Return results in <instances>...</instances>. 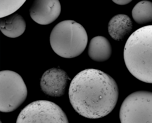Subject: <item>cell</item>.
Instances as JSON below:
<instances>
[{"instance_id":"obj_12","label":"cell","mask_w":152,"mask_h":123,"mask_svg":"<svg viewBox=\"0 0 152 123\" xmlns=\"http://www.w3.org/2000/svg\"><path fill=\"white\" fill-rule=\"evenodd\" d=\"M132 16L137 24H144L152 22V2L147 0L140 1L134 7Z\"/></svg>"},{"instance_id":"obj_11","label":"cell","mask_w":152,"mask_h":123,"mask_svg":"<svg viewBox=\"0 0 152 123\" xmlns=\"http://www.w3.org/2000/svg\"><path fill=\"white\" fill-rule=\"evenodd\" d=\"M26 26L24 18L18 13L11 14L0 19L1 32L10 38H15L21 35L26 29Z\"/></svg>"},{"instance_id":"obj_8","label":"cell","mask_w":152,"mask_h":123,"mask_svg":"<svg viewBox=\"0 0 152 123\" xmlns=\"http://www.w3.org/2000/svg\"><path fill=\"white\" fill-rule=\"evenodd\" d=\"M29 12L31 18L35 22L48 25L55 21L60 15L61 4L58 0H34Z\"/></svg>"},{"instance_id":"obj_4","label":"cell","mask_w":152,"mask_h":123,"mask_svg":"<svg viewBox=\"0 0 152 123\" xmlns=\"http://www.w3.org/2000/svg\"><path fill=\"white\" fill-rule=\"evenodd\" d=\"M27 95L26 86L21 77L11 70L0 72V111H13L24 102Z\"/></svg>"},{"instance_id":"obj_9","label":"cell","mask_w":152,"mask_h":123,"mask_svg":"<svg viewBox=\"0 0 152 123\" xmlns=\"http://www.w3.org/2000/svg\"><path fill=\"white\" fill-rule=\"evenodd\" d=\"M132 22L127 15L118 14L115 15L110 20L108 25L109 34L116 41L123 40L132 31Z\"/></svg>"},{"instance_id":"obj_3","label":"cell","mask_w":152,"mask_h":123,"mask_svg":"<svg viewBox=\"0 0 152 123\" xmlns=\"http://www.w3.org/2000/svg\"><path fill=\"white\" fill-rule=\"evenodd\" d=\"M88 36L84 28L73 20H66L57 24L50 37V43L54 52L59 56L72 58L80 55L88 42Z\"/></svg>"},{"instance_id":"obj_13","label":"cell","mask_w":152,"mask_h":123,"mask_svg":"<svg viewBox=\"0 0 152 123\" xmlns=\"http://www.w3.org/2000/svg\"><path fill=\"white\" fill-rule=\"evenodd\" d=\"M132 0H112L115 4L119 5H124L128 4Z\"/></svg>"},{"instance_id":"obj_7","label":"cell","mask_w":152,"mask_h":123,"mask_svg":"<svg viewBox=\"0 0 152 123\" xmlns=\"http://www.w3.org/2000/svg\"><path fill=\"white\" fill-rule=\"evenodd\" d=\"M69 78L66 72L59 68H53L45 71L40 81L41 90L46 95L54 97L65 94Z\"/></svg>"},{"instance_id":"obj_2","label":"cell","mask_w":152,"mask_h":123,"mask_svg":"<svg viewBox=\"0 0 152 123\" xmlns=\"http://www.w3.org/2000/svg\"><path fill=\"white\" fill-rule=\"evenodd\" d=\"M126 65L135 77L152 83V25L141 27L127 39L124 51Z\"/></svg>"},{"instance_id":"obj_6","label":"cell","mask_w":152,"mask_h":123,"mask_svg":"<svg viewBox=\"0 0 152 123\" xmlns=\"http://www.w3.org/2000/svg\"><path fill=\"white\" fill-rule=\"evenodd\" d=\"M67 116L55 103L46 100L34 101L25 106L19 113L16 123H68Z\"/></svg>"},{"instance_id":"obj_10","label":"cell","mask_w":152,"mask_h":123,"mask_svg":"<svg viewBox=\"0 0 152 123\" xmlns=\"http://www.w3.org/2000/svg\"><path fill=\"white\" fill-rule=\"evenodd\" d=\"M112 48L108 40L102 36H97L90 40L88 50L89 57L97 62L108 60L112 53Z\"/></svg>"},{"instance_id":"obj_1","label":"cell","mask_w":152,"mask_h":123,"mask_svg":"<svg viewBox=\"0 0 152 123\" xmlns=\"http://www.w3.org/2000/svg\"><path fill=\"white\" fill-rule=\"evenodd\" d=\"M115 80L101 70L88 69L81 71L70 85V102L81 116L89 119L104 116L113 110L118 97Z\"/></svg>"},{"instance_id":"obj_5","label":"cell","mask_w":152,"mask_h":123,"mask_svg":"<svg viewBox=\"0 0 152 123\" xmlns=\"http://www.w3.org/2000/svg\"><path fill=\"white\" fill-rule=\"evenodd\" d=\"M121 123H152V92H133L123 101L119 112Z\"/></svg>"}]
</instances>
